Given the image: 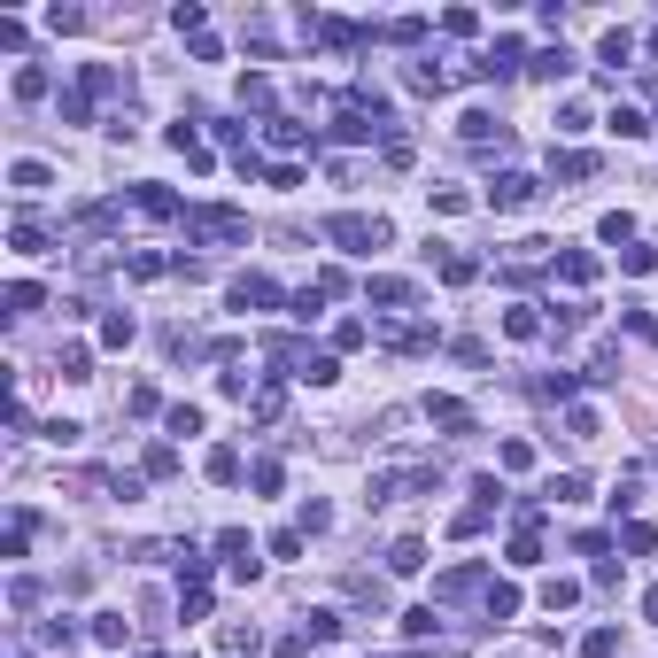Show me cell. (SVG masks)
Listing matches in <instances>:
<instances>
[{"label": "cell", "instance_id": "8992f818", "mask_svg": "<svg viewBox=\"0 0 658 658\" xmlns=\"http://www.w3.org/2000/svg\"><path fill=\"white\" fill-rule=\"evenodd\" d=\"M535 194H542V186L527 179V171H504V179L488 186V210H527V202H535Z\"/></svg>", "mask_w": 658, "mask_h": 658}, {"label": "cell", "instance_id": "6da1fadb", "mask_svg": "<svg viewBox=\"0 0 658 658\" xmlns=\"http://www.w3.org/2000/svg\"><path fill=\"white\" fill-rule=\"evenodd\" d=\"M186 240H202V248H240V240H248V217L225 210V202H202V210H186Z\"/></svg>", "mask_w": 658, "mask_h": 658}, {"label": "cell", "instance_id": "9c48e42d", "mask_svg": "<svg viewBox=\"0 0 658 658\" xmlns=\"http://www.w3.org/2000/svg\"><path fill=\"white\" fill-rule=\"evenodd\" d=\"M457 140H473V148H488V140H496V148H504V124L488 117V109H465V117H457Z\"/></svg>", "mask_w": 658, "mask_h": 658}, {"label": "cell", "instance_id": "277c9868", "mask_svg": "<svg viewBox=\"0 0 658 658\" xmlns=\"http://www.w3.org/2000/svg\"><path fill=\"white\" fill-rule=\"evenodd\" d=\"M217 558H225V573H233V581H256V573H264L256 542L240 535V527H225V535H217Z\"/></svg>", "mask_w": 658, "mask_h": 658}, {"label": "cell", "instance_id": "816d5d0a", "mask_svg": "<svg viewBox=\"0 0 658 658\" xmlns=\"http://www.w3.org/2000/svg\"><path fill=\"white\" fill-rule=\"evenodd\" d=\"M442 31H449V39H473V31H480V16H473V8H449V16H442Z\"/></svg>", "mask_w": 658, "mask_h": 658}, {"label": "cell", "instance_id": "44dd1931", "mask_svg": "<svg viewBox=\"0 0 658 658\" xmlns=\"http://www.w3.org/2000/svg\"><path fill=\"white\" fill-rule=\"evenodd\" d=\"M403 635H411V643L442 635V612H434V604H411V612H403Z\"/></svg>", "mask_w": 658, "mask_h": 658}, {"label": "cell", "instance_id": "d6986e66", "mask_svg": "<svg viewBox=\"0 0 658 658\" xmlns=\"http://www.w3.org/2000/svg\"><path fill=\"white\" fill-rule=\"evenodd\" d=\"M202 473H210L217 488H233V480H240V449H225V442H217L210 457H202Z\"/></svg>", "mask_w": 658, "mask_h": 658}, {"label": "cell", "instance_id": "ee69618b", "mask_svg": "<svg viewBox=\"0 0 658 658\" xmlns=\"http://www.w3.org/2000/svg\"><path fill=\"white\" fill-rule=\"evenodd\" d=\"M163 271H179V264H171V256H155V248H140V256H132V279H163Z\"/></svg>", "mask_w": 658, "mask_h": 658}, {"label": "cell", "instance_id": "db71d44e", "mask_svg": "<svg viewBox=\"0 0 658 658\" xmlns=\"http://www.w3.org/2000/svg\"><path fill=\"white\" fill-rule=\"evenodd\" d=\"M434 210L457 217V210H473V194H457V186H434Z\"/></svg>", "mask_w": 658, "mask_h": 658}, {"label": "cell", "instance_id": "e0dca14e", "mask_svg": "<svg viewBox=\"0 0 658 658\" xmlns=\"http://www.w3.org/2000/svg\"><path fill=\"white\" fill-rule=\"evenodd\" d=\"M8 186H16V194H39V186H55V171H47V163H8Z\"/></svg>", "mask_w": 658, "mask_h": 658}, {"label": "cell", "instance_id": "ba28073f", "mask_svg": "<svg viewBox=\"0 0 658 658\" xmlns=\"http://www.w3.org/2000/svg\"><path fill=\"white\" fill-rule=\"evenodd\" d=\"M279 411H287V388H279V380H256V388H248V419L271 426Z\"/></svg>", "mask_w": 658, "mask_h": 658}, {"label": "cell", "instance_id": "5b68a950", "mask_svg": "<svg viewBox=\"0 0 658 658\" xmlns=\"http://www.w3.org/2000/svg\"><path fill=\"white\" fill-rule=\"evenodd\" d=\"M426 426H442L449 442H465V434H473V411H465V403H457V395H426V411H419Z\"/></svg>", "mask_w": 658, "mask_h": 658}, {"label": "cell", "instance_id": "11a10c76", "mask_svg": "<svg viewBox=\"0 0 658 658\" xmlns=\"http://www.w3.org/2000/svg\"><path fill=\"white\" fill-rule=\"evenodd\" d=\"M496 457H504V473H527V465H535V449H527V442H504Z\"/></svg>", "mask_w": 658, "mask_h": 658}, {"label": "cell", "instance_id": "83f0119b", "mask_svg": "<svg viewBox=\"0 0 658 658\" xmlns=\"http://www.w3.org/2000/svg\"><path fill=\"white\" fill-rule=\"evenodd\" d=\"M542 604H550V612H573V604H581V581H566V573L542 581Z\"/></svg>", "mask_w": 658, "mask_h": 658}, {"label": "cell", "instance_id": "f5cc1de1", "mask_svg": "<svg viewBox=\"0 0 658 658\" xmlns=\"http://www.w3.org/2000/svg\"><path fill=\"white\" fill-rule=\"evenodd\" d=\"M504 333H511V341H535V333H542V318H535V310H511V318H504Z\"/></svg>", "mask_w": 658, "mask_h": 658}, {"label": "cell", "instance_id": "4fadbf2b", "mask_svg": "<svg viewBox=\"0 0 658 658\" xmlns=\"http://www.w3.org/2000/svg\"><path fill=\"white\" fill-rule=\"evenodd\" d=\"M8 248H16V256H47V225H39V217H16V225H8Z\"/></svg>", "mask_w": 658, "mask_h": 658}, {"label": "cell", "instance_id": "6f0895ef", "mask_svg": "<svg viewBox=\"0 0 658 658\" xmlns=\"http://www.w3.org/2000/svg\"><path fill=\"white\" fill-rule=\"evenodd\" d=\"M573 388H581L573 372H550V380H542V395H550V403H573Z\"/></svg>", "mask_w": 658, "mask_h": 658}, {"label": "cell", "instance_id": "836d02e7", "mask_svg": "<svg viewBox=\"0 0 658 658\" xmlns=\"http://www.w3.org/2000/svg\"><path fill=\"white\" fill-rule=\"evenodd\" d=\"M163 434H202V411H194V403H171V411H163Z\"/></svg>", "mask_w": 658, "mask_h": 658}, {"label": "cell", "instance_id": "9a60e30c", "mask_svg": "<svg viewBox=\"0 0 658 658\" xmlns=\"http://www.w3.org/2000/svg\"><path fill=\"white\" fill-rule=\"evenodd\" d=\"M550 179H597V155H581V148H558V155H550Z\"/></svg>", "mask_w": 658, "mask_h": 658}, {"label": "cell", "instance_id": "603a6c76", "mask_svg": "<svg viewBox=\"0 0 658 658\" xmlns=\"http://www.w3.org/2000/svg\"><path fill=\"white\" fill-rule=\"evenodd\" d=\"M419 566H426V542H419V535H403V542L388 550V573H419Z\"/></svg>", "mask_w": 658, "mask_h": 658}, {"label": "cell", "instance_id": "b9f144b4", "mask_svg": "<svg viewBox=\"0 0 658 658\" xmlns=\"http://www.w3.org/2000/svg\"><path fill=\"white\" fill-rule=\"evenodd\" d=\"M566 426H573V442H597V434H604V426H597V411H589V403H573V411H566Z\"/></svg>", "mask_w": 658, "mask_h": 658}, {"label": "cell", "instance_id": "cb8c5ba5", "mask_svg": "<svg viewBox=\"0 0 658 658\" xmlns=\"http://www.w3.org/2000/svg\"><path fill=\"white\" fill-rule=\"evenodd\" d=\"M620 550H628V558H651V550H658V527L628 519V527H620Z\"/></svg>", "mask_w": 658, "mask_h": 658}, {"label": "cell", "instance_id": "7c38bea8", "mask_svg": "<svg viewBox=\"0 0 658 658\" xmlns=\"http://www.w3.org/2000/svg\"><path fill=\"white\" fill-rule=\"evenodd\" d=\"M264 140H271V148H287V155H295V148H318V140H310V124H295V117H271Z\"/></svg>", "mask_w": 658, "mask_h": 658}, {"label": "cell", "instance_id": "ac0fdd59", "mask_svg": "<svg viewBox=\"0 0 658 658\" xmlns=\"http://www.w3.org/2000/svg\"><path fill=\"white\" fill-rule=\"evenodd\" d=\"M527 70L558 86V78H573V55H566V47H542V55H527Z\"/></svg>", "mask_w": 658, "mask_h": 658}, {"label": "cell", "instance_id": "681fc988", "mask_svg": "<svg viewBox=\"0 0 658 658\" xmlns=\"http://www.w3.org/2000/svg\"><path fill=\"white\" fill-rule=\"evenodd\" d=\"M612 132H620V140H643L651 124H643V109H612Z\"/></svg>", "mask_w": 658, "mask_h": 658}, {"label": "cell", "instance_id": "d4e9b609", "mask_svg": "<svg viewBox=\"0 0 658 658\" xmlns=\"http://www.w3.org/2000/svg\"><path fill=\"white\" fill-rule=\"evenodd\" d=\"M628 55H635V39H628V31H604V47H597V62H604V70H628Z\"/></svg>", "mask_w": 658, "mask_h": 658}, {"label": "cell", "instance_id": "1f68e13d", "mask_svg": "<svg viewBox=\"0 0 658 658\" xmlns=\"http://www.w3.org/2000/svg\"><path fill=\"white\" fill-rule=\"evenodd\" d=\"M55 372H62V380H93V357L70 341V349H55Z\"/></svg>", "mask_w": 658, "mask_h": 658}, {"label": "cell", "instance_id": "f6af8a7d", "mask_svg": "<svg viewBox=\"0 0 658 658\" xmlns=\"http://www.w3.org/2000/svg\"><path fill=\"white\" fill-rule=\"evenodd\" d=\"M302 380H310V388H333V380H341V364H333V357H310V364H302Z\"/></svg>", "mask_w": 658, "mask_h": 658}, {"label": "cell", "instance_id": "9f6ffc18", "mask_svg": "<svg viewBox=\"0 0 658 658\" xmlns=\"http://www.w3.org/2000/svg\"><path fill=\"white\" fill-rule=\"evenodd\" d=\"M240 101H248V109H271V78H240Z\"/></svg>", "mask_w": 658, "mask_h": 658}, {"label": "cell", "instance_id": "484cf974", "mask_svg": "<svg viewBox=\"0 0 658 658\" xmlns=\"http://www.w3.org/2000/svg\"><path fill=\"white\" fill-rule=\"evenodd\" d=\"M47 86H55V78H47L39 62H24V70H16V101H47Z\"/></svg>", "mask_w": 658, "mask_h": 658}, {"label": "cell", "instance_id": "52a82bcc", "mask_svg": "<svg viewBox=\"0 0 658 658\" xmlns=\"http://www.w3.org/2000/svg\"><path fill=\"white\" fill-rule=\"evenodd\" d=\"M364 302H380V310H411V302H419V287H411V279H388V271H380V279H364Z\"/></svg>", "mask_w": 658, "mask_h": 658}, {"label": "cell", "instance_id": "7a4b0ae2", "mask_svg": "<svg viewBox=\"0 0 658 658\" xmlns=\"http://www.w3.org/2000/svg\"><path fill=\"white\" fill-rule=\"evenodd\" d=\"M326 240L333 248H349V256H364V248H388V217H364V210H333L326 217Z\"/></svg>", "mask_w": 658, "mask_h": 658}, {"label": "cell", "instance_id": "4dcf8cb0", "mask_svg": "<svg viewBox=\"0 0 658 658\" xmlns=\"http://www.w3.org/2000/svg\"><path fill=\"white\" fill-rule=\"evenodd\" d=\"M473 279H480V264H473V256H457V248H449V256H442V287H473Z\"/></svg>", "mask_w": 658, "mask_h": 658}, {"label": "cell", "instance_id": "f35d334b", "mask_svg": "<svg viewBox=\"0 0 658 658\" xmlns=\"http://www.w3.org/2000/svg\"><path fill=\"white\" fill-rule=\"evenodd\" d=\"M31 635H39L47 651H70V643H78V628H70V620H39V628H31Z\"/></svg>", "mask_w": 658, "mask_h": 658}, {"label": "cell", "instance_id": "680465c9", "mask_svg": "<svg viewBox=\"0 0 658 658\" xmlns=\"http://www.w3.org/2000/svg\"><path fill=\"white\" fill-rule=\"evenodd\" d=\"M643 612H651V620H658V589H651V597H643Z\"/></svg>", "mask_w": 658, "mask_h": 658}, {"label": "cell", "instance_id": "8d00e7d4", "mask_svg": "<svg viewBox=\"0 0 658 658\" xmlns=\"http://www.w3.org/2000/svg\"><path fill=\"white\" fill-rule=\"evenodd\" d=\"M248 480H256L264 496H279V480H287V465H279V457H256V465H248Z\"/></svg>", "mask_w": 658, "mask_h": 658}, {"label": "cell", "instance_id": "3957f363", "mask_svg": "<svg viewBox=\"0 0 658 658\" xmlns=\"http://www.w3.org/2000/svg\"><path fill=\"white\" fill-rule=\"evenodd\" d=\"M225 302H233V310H279V302H287V295L271 287L264 271H240L233 287H225Z\"/></svg>", "mask_w": 658, "mask_h": 658}, {"label": "cell", "instance_id": "7bdbcfd3", "mask_svg": "<svg viewBox=\"0 0 658 658\" xmlns=\"http://www.w3.org/2000/svg\"><path fill=\"white\" fill-rule=\"evenodd\" d=\"M364 341H372V326H364V318H341V326H333V349H364Z\"/></svg>", "mask_w": 658, "mask_h": 658}, {"label": "cell", "instance_id": "2e32d148", "mask_svg": "<svg viewBox=\"0 0 658 658\" xmlns=\"http://www.w3.org/2000/svg\"><path fill=\"white\" fill-rule=\"evenodd\" d=\"M558 279H566V287H589V279H597V256H589V248H566V256H558Z\"/></svg>", "mask_w": 658, "mask_h": 658}, {"label": "cell", "instance_id": "ffe728a7", "mask_svg": "<svg viewBox=\"0 0 658 658\" xmlns=\"http://www.w3.org/2000/svg\"><path fill=\"white\" fill-rule=\"evenodd\" d=\"M217 643H225V658H256V651H264V635L248 628V620H233V628L217 635Z\"/></svg>", "mask_w": 658, "mask_h": 658}, {"label": "cell", "instance_id": "4316f807", "mask_svg": "<svg viewBox=\"0 0 658 658\" xmlns=\"http://www.w3.org/2000/svg\"><path fill=\"white\" fill-rule=\"evenodd\" d=\"M140 473H148V480H171V473H179V449H171V442H155L148 457H140Z\"/></svg>", "mask_w": 658, "mask_h": 658}, {"label": "cell", "instance_id": "60d3db41", "mask_svg": "<svg viewBox=\"0 0 658 658\" xmlns=\"http://www.w3.org/2000/svg\"><path fill=\"white\" fill-rule=\"evenodd\" d=\"M124 411H132V419H163V395H155V388H132V395H124Z\"/></svg>", "mask_w": 658, "mask_h": 658}, {"label": "cell", "instance_id": "c3c4849f", "mask_svg": "<svg viewBox=\"0 0 658 658\" xmlns=\"http://www.w3.org/2000/svg\"><path fill=\"white\" fill-rule=\"evenodd\" d=\"M295 527H302V542H310V535H326V527H333V511H326V504H302Z\"/></svg>", "mask_w": 658, "mask_h": 658}, {"label": "cell", "instance_id": "f546056e", "mask_svg": "<svg viewBox=\"0 0 658 658\" xmlns=\"http://www.w3.org/2000/svg\"><path fill=\"white\" fill-rule=\"evenodd\" d=\"M39 302H47V287H39V279H16V287H8V310H16V318H31Z\"/></svg>", "mask_w": 658, "mask_h": 658}, {"label": "cell", "instance_id": "ab89813d", "mask_svg": "<svg viewBox=\"0 0 658 658\" xmlns=\"http://www.w3.org/2000/svg\"><path fill=\"white\" fill-rule=\"evenodd\" d=\"M612 651H620V628H589L581 635V658H612Z\"/></svg>", "mask_w": 658, "mask_h": 658}, {"label": "cell", "instance_id": "8fae6325", "mask_svg": "<svg viewBox=\"0 0 658 658\" xmlns=\"http://www.w3.org/2000/svg\"><path fill=\"white\" fill-rule=\"evenodd\" d=\"M132 210L155 217V225H171V217H179V194H163V186H140V194H132Z\"/></svg>", "mask_w": 658, "mask_h": 658}, {"label": "cell", "instance_id": "74e56055", "mask_svg": "<svg viewBox=\"0 0 658 658\" xmlns=\"http://www.w3.org/2000/svg\"><path fill=\"white\" fill-rule=\"evenodd\" d=\"M480 589V566H449L442 573V597H473Z\"/></svg>", "mask_w": 658, "mask_h": 658}, {"label": "cell", "instance_id": "91938a15", "mask_svg": "<svg viewBox=\"0 0 658 658\" xmlns=\"http://www.w3.org/2000/svg\"><path fill=\"white\" fill-rule=\"evenodd\" d=\"M651 55H658V31H651Z\"/></svg>", "mask_w": 658, "mask_h": 658}, {"label": "cell", "instance_id": "5bb4252c", "mask_svg": "<svg viewBox=\"0 0 658 658\" xmlns=\"http://www.w3.org/2000/svg\"><path fill=\"white\" fill-rule=\"evenodd\" d=\"M93 643H101V651H124V643H132V620H124V612H93Z\"/></svg>", "mask_w": 658, "mask_h": 658}, {"label": "cell", "instance_id": "94428289", "mask_svg": "<svg viewBox=\"0 0 658 658\" xmlns=\"http://www.w3.org/2000/svg\"><path fill=\"white\" fill-rule=\"evenodd\" d=\"M16 658H31V651H16Z\"/></svg>", "mask_w": 658, "mask_h": 658}, {"label": "cell", "instance_id": "f907efd6", "mask_svg": "<svg viewBox=\"0 0 658 658\" xmlns=\"http://www.w3.org/2000/svg\"><path fill=\"white\" fill-rule=\"evenodd\" d=\"M589 380H620V349H612V341H604L597 357H589Z\"/></svg>", "mask_w": 658, "mask_h": 658}, {"label": "cell", "instance_id": "d590c367", "mask_svg": "<svg viewBox=\"0 0 658 658\" xmlns=\"http://www.w3.org/2000/svg\"><path fill=\"white\" fill-rule=\"evenodd\" d=\"M132 333H140V326H132L124 310H109V318H101V341H109V349H132Z\"/></svg>", "mask_w": 658, "mask_h": 658}, {"label": "cell", "instance_id": "7402d4cb", "mask_svg": "<svg viewBox=\"0 0 658 658\" xmlns=\"http://www.w3.org/2000/svg\"><path fill=\"white\" fill-rule=\"evenodd\" d=\"M488 511H496V504H480V496H473V504H465L457 519H449V535H457V542H473L480 527H488Z\"/></svg>", "mask_w": 658, "mask_h": 658}, {"label": "cell", "instance_id": "f1b7e54d", "mask_svg": "<svg viewBox=\"0 0 658 658\" xmlns=\"http://www.w3.org/2000/svg\"><path fill=\"white\" fill-rule=\"evenodd\" d=\"M78 93H117V70H109V62H86V70H78Z\"/></svg>", "mask_w": 658, "mask_h": 658}, {"label": "cell", "instance_id": "e575fe53", "mask_svg": "<svg viewBox=\"0 0 658 658\" xmlns=\"http://www.w3.org/2000/svg\"><path fill=\"white\" fill-rule=\"evenodd\" d=\"M519 612V589L511 581H488V620H511Z\"/></svg>", "mask_w": 658, "mask_h": 658}, {"label": "cell", "instance_id": "d6a6232c", "mask_svg": "<svg viewBox=\"0 0 658 658\" xmlns=\"http://www.w3.org/2000/svg\"><path fill=\"white\" fill-rule=\"evenodd\" d=\"M535 558H542V535H535V519H527V527L511 535V566H535Z\"/></svg>", "mask_w": 658, "mask_h": 658}, {"label": "cell", "instance_id": "bcb514c9", "mask_svg": "<svg viewBox=\"0 0 658 658\" xmlns=\"http://www.w3.org/2000/svg\"><path fill=\"white\" fill-rule=\"evenodd\" d=\"M550 496H558V504H581V496H589V480H581V473H558V480H550Z\"/></svg>", "mask_w": 658, "mask_h": 658}, {"label": "cell", "instance_id": "30bf717a", "mask_svg": "<svg viewBox=\"0 0 658 658\" xmlns=\"http://www.w3.org/2000/svg\"><path fill=\"white\" fill-rule=\"evenodd\" d=\"M511 70H527V55H519V39H496L480 55V78H511Z\"/></svg>", "mask_w": 658, "mask_h": 658}, {"label": "cell", "instance_id": "7dc6e473", "mask_svg": "<svg viewBox=\"0 0 658 658\" xmlns=\"http://www.w3.org/2000/svg\"><path fill=\"white\" fill-rule=\"evenodd\" d=\"M179 620H210V581H202V589H186V597H179Z\"/></svg>", "mask_w": 658, "mask_h": 658}]
</instances>
